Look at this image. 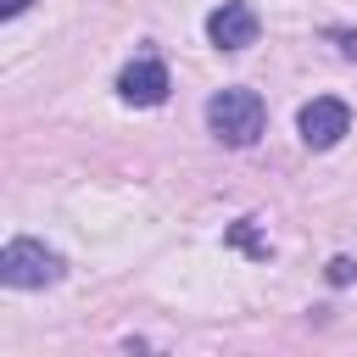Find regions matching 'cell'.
<instances>
[{"mask_svg": "<svg viewBox=\"0 0 357 357\" xmlns=\"http://www.w3.org/2000/svg\"><path fill=\"white\" fill-rule=\"evenodd\" d=\"M262 123H268V112H262V95L257 89H218L212 100H206V128L223 139V145H251L257 134H262Z\"/></svg>", "mask_w": 357, "mask_h": 357, "instance_id": "1", "label": "cell"}, {"mask_svg": "<svg viewBox=\"0 0 357 357\" xmlns=\"http://www.w3.org/2000/svg\"><path fill=\"white\" fill-rule=\"evenodd\" d=\"M67 273V262H61V251H50L45 240H11L6 251H0V279L11 284V290H45V284H56Z\"/></svg>", "mask_w": 357, "mask_h": 357, "instance_id": "2", "label": "cell"}, {"mask_svg": "<svg viewBox=\"0 0 357 357\" xmlns=\"http://www.w3.org/2000/svg\"><path fill=\"white\" fill-rule=\"evenodd\" d=\"M296 128H301V139H307L312 151H329V145H340V139L351 134V106L335 100V95H318V100L301 106Z\"/></svg>", "mask_w": 357, "mask_h": 357, "instance_id": "3", "label": "cell"}, {"mask_svg": "<svg viewBox=\"0 0 357 357\" xmlns=\"http://www.w3.org/2000/svg\"><path fill=\"white\" fill-rule=\"evenodd\" d=\"M257 33H262V22H257V11H251L245 0H223V6L206 17V39H212L218 50H245V45H257Z\"/></svg>", "mask_w": 357, "mask_h": 357, "instance_id": "4", "label": "cell"}, {"mask_svg": "<svg viewBox=\"0 0 357 357\" xmlns=\"http://www.w3.org/2000/svg\"><path fill=\"white\" fill-rule=\"evenodd\" d=\"M117 95L128 106H162L167 100V67L156 56H134L123 73H117Z\"/></svg>", "mask_w": 357, "mask_h": 357, "instance_id": "5", "label": "cell"}, {"mask_svg": "<svg viewBox=\"0 0 357 357\" xmlns=\"http://www.w3.org/2000/svg\"><path fill=\"white\" fill-rule=\"evenodd\" d=\"M234 245H245L251 257H268V245H262V240L251 234V218H240V223H234Z\"/></svg>", "mask_w": 357, "mask_h": 357, "instance_id": "6", "label": "cell"}, {"mask_svg": "<svg viewBox=\"0 0 357 357\" xmlns=\"http://www.w3.org/2000/svg\"><path fill=\"white\" fill-rule=\"evenodd\" d=\"M351 273H357L351 257H335V262H329V284H351Z\"/></svg>", "mask_w": 357, "mask_h": 357, "instance_id": "7", "label": "cell"}, {"mask_svg": "<svg viewBox=\"0 0 357 357\" xmlns=\"http://www.w3.org/2000/svg\"><path fill=\"white\" fill-rule=\"evenodd\" d=\"M22 6H28V0H0V17H17Z\"/></svg>", "mask_w": 357, "mask_h": 357, "instance_id": "8", "label": "cell"}]
</instances>
